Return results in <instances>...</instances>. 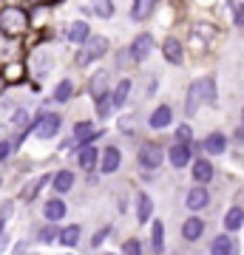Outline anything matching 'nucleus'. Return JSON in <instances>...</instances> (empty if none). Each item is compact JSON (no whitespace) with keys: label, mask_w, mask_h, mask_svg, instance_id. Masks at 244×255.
I'll return each mask as SVG.
<instances>
[{"label":"nucleus","mask_w":244,"mask_h":255,"mask_svg":"<svg viewBox=\"0 0 244 255\" xmlns=\"http://www.w3.org/2000/svg\"><path fill=\"white\" fill-rule=\"evenodd\" d=\"M210 253L213 255H233L236 253V247H233V241L227 236H219V238H213V244H210Z\"/></svg>","instance_id":"obj_23"},{"label":"nucleus","mask_w":244,"mask_h":255,"mask_svg":"<svg viewBox=\"0 0 244 255\" xmlns=\"http://www.w3.org/2000/svg\"><path fill=\"white\" fill-rule=\"evenodd\" d=\"M225 147H227V139H225V133H210L208 139H205V150L208 153H225Z\"/></svg>","instance_id":"obj_22"},{"label":"nucleus","mask_w":244,"mask_h":255,"mask_svg":"<svg viewBox=\"0 0 244 255\" xmlns=\"http://www.w3.org/2000/svg\"><path fill=\"white\" fill-rule=\"evenodd\" d=\"M208 201H210V196H208V190L205 187H193V190L188 193V199H185V204H188V210H205L208 207Z\"/></svg>","instance_id":"obj_11"},{"label":"nucleus","mask_w":244,"mask_h":255,"mask_svg":"<svg viewBox=\"0 0 244 255\" xmlns=\"http://www.w3.org/2000/svg\"><path fill=\"white\" fill-rule=\"evenodd\" d=\"M108 54V40L105 37H88L85 43H82V48H80V54H77V65H88V63H94V60H100V57H105Z\"/></svg>","instance_id":"obj_3"},{"label":"nucleus","mask_w":244,"mask_h":255,"mask_svg":"<svg viewBox=\"0 0 244 255\" xmlns=\"http://www.w3.org/2000/svg\"><path fill=\"white\" fill-rule=\"evenodd\" d=\"M108 233H111V227H102L100 233H97V236H94V241H91V244H94V247H100V244H102V238L108 236Z\"/></svg>","instance_id":"obj_37"},{"label":"nucleus","mask_w":244,"mask_h":255,"mask_svg":"<svg viewBox=\"0 0 244 255\" xmlns=\"http://www.w3.org/2000/svg\"><path fill=\"white\" fill-rule=\"evenodd\" d=\"M105 82H108V71H105V68H100V71H97L94 77H91L88 91L94 94V100H97V97H102L105 91H111V88H105Z\"/></svg>","instance_id":"obj_17"},{"label":"nucleus","mask_w":244,"mask_h":255,"mask_svg":"<svg viewBox=\"0 0 244 255\" xmlns=\"http://www.w3.org/2000/svg\"><path fill=\"white\" fill-rule=\"evenodd\" d=\"M171 119H173V111L168 108V105H159V108H156L154 114H151V119H148V122H151V128L162 130V128L171 125Z\"/></svg>","instance_id":"obj_13"},{"label":"nucleus","mask_w":244,"mask_h":255,"mask_svg":"<svg viewBox=\"0 0 244 255\" xmlns=\"http://www.w3.org/2000/svg\"><path fill=\"white\" fill-rule=\"evenodd\" d=\"M51 179H54V176H48V173H43V176H37V179H31V182L26 184V190L20 193V201H26V204H28V201H34V196L43 190V184H48Z\"/></svg>","instance_id":"obj_9"},{"label":"nucleus","mask_w":244,"mask_h":255,"mask_svg":"<svg viewBox=\"0 0 244 255\" xmlns=\"http://www.w3.org/2000/svg\"><path fill=\"white\" fill-rule=\"evenodd\" d=\"M77 164H80L85 173H91V170L100 164V153H97V147H94V145H85V147H82L80 153H77Z\"/></svg>","instance_id":"obj_8"},{"label":"nucleus","mask_w":244,"mask_h":255,"mask_svg":"<svg viewBox=\"0 0 244 255\" xmlns=\"http://www.w3.org/2000/svg\"><path fill=\"white\" fill-rule=\"evenodd\" d=\"M60 125H63V119H60V114H40V119L34 122V136L40 139H51L57 136V130H60Z\"/></svg>","instance_id":"obj_5"},{"label":"nucleus","mask_w":244,"mask_h":255,"mask_svg":"<svg viewBox=\"0 0 244 255\" xmlns=\"http://www.w3.org/2000/svg\"><path fill=\"white\" fill-rule=\"evenodd\" d=\"M154 51V37L151 34H139L134 37V43H131V57H134L136 63H142L145 57Z\"/></svg>","instance_id":"obj_7"},{"label":"nucleus","mask_w":244,"mask_h":255,"mask_svg":"<svg viewBox=\"0 0 244 255\" xmlns=\"http://www.w3.org/2000/svg\"><path fill=\"white\" fill-rule=\"evenodd\" d=\"M176 139L188 145V142H190V128H188V125H179V130H176Z\"/></svg>","instance_id":"obj_35"},{"label":"nucleus","mask_w":244,"mask_h":255,"mask_svg":"<svg viewBox=\"0 0 244 255\" xmlns=\"http://www.w3.org/2000/svg\"><path fill=\"white\" fill-rule=\"evenodd\" d=\"M244 224V210L242 207H230L227 210V216H225V227L233 233V230H239Z\"/></svg>","instance_id":"obj_25"},{"label":"nucleus","mask_w":244,"mask_h":255,"mask_svg":"<svg viewBox=\"0 0 244 255\" xmlns=\"http://www.w3.org/2000/svg\"><path fill=\"white\" fill-rule=\"evenodd\" d=\"M128 94H131V80H119L114 94H111V97H114V108H122V105H125Z\"/></svg>","instance_id":"obj_24"},{"label":"nucleus","mask_w":244,"mask_h":255,"mask_svg":"<svg viewBox=\"0 0 244 255\" xmlns=\"http://www.w3.org/2000/svg\"><path fill=\"white\" fill-rule=\"evenodd\" d=\"M168 159H171L173 167H185V164L190 162V145H185V142H176V145L168 150Z\"/></svg>","instance_id":"obj_10"},{"label":"nucleus","mask_w":244,"mask_h":255,"mask_svg":"<svg viewBox=\"0 0 244 255\" xmlns=\"http://www.w3.org/2000/svg\"><path fill=\"white\" fill-rule=\"evenodd\" d=\"M202 102H216V82H213V77H202V80H196L190 85L185 111L188 114H196V108H199Z\"/></svg>","instance_id":"obj_1"},{"label":"nucleus","mask_w":244,"mask_h":255,"mask_svg":"<svg viewBox=\"0 0 244 255\" xmlns=\"http://www.w3.org/2000/svg\"><path fill=\"white\" fill-rule=\"evenodd\" d=\"M11 122H14V125H23V122H28V114L26 111H17V114L11 117Z\"/></svg>","instance_id":"obj_38"},{"label":"nucleus","mask_w":244,"mask_h":255,"mask_svg":"<svg viewBox=\"0 0 244 255\" xmlns=\"http://www.w3.org/2000/svg\"><path fill=\"white\" fill-rule=\"evenodd\" d=\"M94 9H97V14H102V17H111V14H114V6H111L108 0H94Z\"/></svg>","instance_id":"obj_32"},{"label":"nucleus","mask_w":244,"mask_h":255,"mask_svg":"<svg viewBox=\"0 0 244 255\" xmlns=\"http://www.w3.org/2000/svg\"><path fill=\"white\" fill-rule=\"evenodd\" d=\"M100 136H102V133H97L91 122H77V125H74V139H77V142H85V145H91L94 139H100Z\"/></svg>","instance_id":"obj_12"},{"label":"nucleus","mask_w":244,"mask_h":255,"mask_svg":"<svg viewBox=\"0 0 244 255\" xmlns=\"http://www.w3.org/2000/svg\"><path fill=\"white\" fill-rule=\"evenodd\" d=\"M122 255H142V244L136 238H128L125 244H122Z\"/></svg>","instance_id":"obj_31"},{"label":"nucleus","mask_w":244,"mask_h":255,"mask_svg":"<svg viewBox=\"0 0 244 255\" xmlns=\"http://www.w3.org/2000/svg\"><path fill=\"white\" fill-rule=\"evenodd\" d=\"M9 216H11V201H6V204L0 207V221H6Z\"/></svg>","instance_id":"obj_39"},{"label":"nucleus","mask_w":244,"mask_h":255,"mask_svg":"<svg viewBox=\"0 0 244 255\" xmlns=\"http://www.w3.org/2000/svg\"><path fill=\"white\" fill-rule=\"evenodd\" d=\"M151 213H154L151 196H148V193H139V196H136V219H139V224H145V221L151 219Z\"/></svg>","instance_id":"obj_14"},{"label":"nucleus","mask_w":244,"mask_h":255,"mask_svg":"<svg viewBox=\"0 0 244 255\" xmlns=\"http://www.w3.org/2000/svg\"><path fill=\"white\" fill-rule=\"evenodd\" d=\"M242 117H244V114H242Z\"/></svg>","instance_id":"obj_41"},{"label":"nucleus","mask_w":244,"mask_h":255,"mask_svg":"<svg viewBox=\"0 0 244 255\" xmlns=\"http://www.w3.org/2000/svg\"><path fill=\"white\" fill-rule=\"evenodd\" d=\"M65 37H68V40H71V43H85V40H88V23H82V20H77V23H74L71 28H68V31H65Z\"/></svg>","instance_id":"obj_21"},{"label":"nucleus","mask_w":244,"mask_h":255,"mask_svg":"<svg viewBox=\"0 0 244 255\" xmlns=\"http://www.w3.org/2000/svg\"><path fill=\"white\" fill-rule=\"evenodd\" d=\"M51 184H54L57 193H68L74 187V173H71V170H60V173H54Z\"/></svg>","instance_id":"obj_20"},{"label":"nucleus","mask_w":244,"mask_h":255,"mask_svg":"<svg viewBox=\"0 0 244 255\" xmlns=\"http://www.w3.org/2000/svg\"><path fill=\"white\" fill-rule=\"evenodd\" d=\"M119 164H122V153H119V147L108 145V147H105V153H102V159H100V170L105 176H111V173H117V170H119Z\"/></svg>","instance_id":"obj_6"},{"label":"nucleus","mask_w":244,"mask_h":255,"mask_svg":"<svg viewBox=\"0 0 244 255\" xmlns=\"http://www.w3.org/2000/svg\"><path fill=\"white\" fill-rule=\"evenodd\" d=\"M28 26V14L17 6H6V9H0V31L9 37H17L23 34Z\"/></svg>","instance_id":"obj_2"},{"label":"nucleus","mask_w":244,"mask_h":255,"mask_svg":"<svg viewBox=\"0 0 244 255\" xmlns=\"http://www.w3.org/2000/svg\"><path fill=\"white\" fill-rule=\"evenodd\" d=\"M162 54H165V60L168 63H173V65H179L182 63V57H185V51H182V46H179V40H165V46H162Z\"/></svg>","instance_id":"obj_16"},{"label":"nucleus","mask_w":244,"mask_h":255,"mask_svg":"<svg viewBox=\"0 0 244 255\" xmlns=\"http://www.w3.org/2000/svg\"><path fill=\"white\" fill-rule=\"evenodd\" d=\"M0 238H3V221H0Z\"/></svg>","instance_id":"obj_40"},{"label":"nucleus","mask_w":244,"mask_h":255,"mask_svg":"<svg viewBox=\"0 0 244 255\" xmlns=\"http://www.w3.org/2000/svg\"><path fill=\"white\" fill-rule=\"evenodd\" d=\"M136 159H139V164H142L145 170H156V167L162 164V159H165V150L156 145V142H145V145L139 147Z\"/></svg>","instance_id":"obj_4"},{"label":"nucleus","mask_w":244,"mask_h":255,"mask_svg":"<svg viewBox=\"0 0 244 255\" xmlns=\"http://www.w3.org/2000/svg\"><path fill=\"white\" fill-rule=\"evenodd\" d=\"M80 224H71V227H65L63 233H60V244L63 247H77V241H80Z\"/></svg>","instance_id":"obj_27"},{"label":"nucleus","mask_w":244,"mask_h":255,"mask_svg":"<svg viewBox=\"0 0 244 255\" xmlns=\"http://www.w3.org/2000/svg\"><path fill=\"white\" fill-rule=\"evenodd\" d=\"M71 94H74V82L71 80H60V82H57V88H54V100L57 102L71 100Z\"/></svg>","instance_id":"obj_28"},{"label":"nucleus","mask_w":244,"mask_h":255,"mask_svg":"<svg viewBox=\"0 0 244 255\" xmlns=\"http://www.w3.org/2000/svg\"><path fill=\"white\" fill-rule=\"evenodd\" d=\"M111 108H114V97H111V91H105L102 97H97V111H100V117H108Z\"/></svg>","instance_id":"obj_30"},{"label":"nucleus","mask_w":244,"mask_h":255,"mask_svg":"<svg viewBox=\"0 0 244 255\" xmlns=\"http://www.w3.org/2000/svg\"><path fill=\"white\" fill-rule=\"evenodd\" d=\"M43 216L48 221H60L65 216V204L60 199H48V201H43Z\"/></svg>","instance_id":"obj_15"},{"label":"nucleus","mask_w":244,"mask_h":255,"mask_svg":"<svg viewBox=\"0 0 244 255\" xmlns=\"http://www.w3.org/2000/svg\"><path fill=\"white\" fill-rule=\"evenodd\" d=\"M202 233H205V221H202V219H188V221H185V227H182V236L188 238V241L202 238Z\"/></svg>","instance_id":"obj_19"},{"label":"nucleus","mask_w":244,"mask_h":255,"mask_svg":"<svg viewBox=\"0 0 244 255\" xmlns=\"http://www.w3.org/2000/svg\"><path fill=\"white\" fill-rule=\"evenodd\" d=\"M151 244H154V253H165V224H162V221H154V230H151Z\"/></svg>","instance_id":"obj_26"},{"label":"nucleus","mask_w":244,"mask_h":255,"mask_svg":"<svg viewBox=\"0 0 244 255\" xmlns=\"http://www.w3.org/2000/svg\"><path fill=\"white\" fill-rule=\"evenodd\" d=\"M193 179H196V182H210V179H213V164L208 162V159H196V162H193Z\"/></svg>","instance_id":"obj_18"},{"label":"nucleus","mask_w":244,"mask_h":255,"mask_svg":"<svg viewBox=\"0 0 244 255\" xmlns=\"http://www.w3.org/2000/svg\"><path fill=\"white\" fill-rule=\"evenodd\" d=\"M151 3H154V0H134L131 17H134V20H145L148 14H151Z\"/></svg>","instance_id":"obj_29"},{"label":"nucleus","mask_w":244,"mask_h":255,"mask_svg":"<svg viewBox=\"0 0 244 255\" xmlns=\"http://www.w3.org/2000/svg\"><path fill=\"white\" fill-rule=\"evenodd\" d=\"M233 20L236 26H244V3H233Z\"/></svg>","instance_id":"obj_34"},{"label":"nucleus","mask_w":244,"mask_h":255,"mask_svg":"<svg viewBox=\"0 0 244 255\" xmlns=\"http://www.w3.org/2000/svg\"><path fill=\"white\" fill-rule=\"evenodd\" d=\"M11 153V142H6V139H0V162H6V156Z\"/></svg>","instance_id":"obj_36"},{"label":"nucleus","mask_w":244,"mask_h":255,"mask_svg":"<svg viewBox=\"0 0 244 255\" xmlns=\"http://www.w3.org/2000/svg\"><path fill=\"white\" fill-rule=\"evenodd\" d=\"M54 238H60V236H57V230H54V227H43V230H40V241H43V244L54 241Z\"/></svg>","instance_id":"obj_33"}]
</instances>
